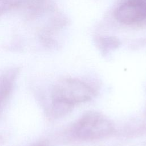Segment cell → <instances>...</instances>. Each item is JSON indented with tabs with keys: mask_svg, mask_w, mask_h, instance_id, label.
Here are the masks:
<instances>
[{
	"mask_svg": "<svg viewBox=\"0 0 146 146\" xmlns=\"http://www.w3.org/2000/svg\"><path fill=\"white\" fill-rule=\"evenodd\" d=\"M33 146H45V145H44L43 144H37L34 145Z\"/></svg>",
	"mask_w": 146,
	"mask_h": 146,
	"instance_id": "5",
	"label": "cell"
},
{
	"mask_svg": "<svg viewBox=\"0 0 146 146\" xmlns=\"http://www.w3.org/2000/svg\"><path fill=\"white\" fill-rule=\"evenodd\" d=\"M16 76L14 70H10L0 76V105L11 93Z\"/></svg>",
	"mask_w": 146,
	"mask_h": 146,
	"instance_id": "4",
	"label": "cell"
},
{
	"mask_svg": "<svg viewBox=\"0 0 146 146\" xmlns=\"http://www.w3.org/2000/svg\"><path fill=\"white\" fill-rule=\"evenodd\" d=\"M115 17L125 24L143 21L146 18V0H127L116 9Z\"/></svg>",
	"mask_w": 146,
	"mask_h": 146,
	"instance_id": "3",
	"label": "cell"
},
{
	"mask_svg": "<svg viewBox=\"0 0 146 146\" xmlns=\"http://www.w3.org/2000/svg\"><path fill=\"white\" fill-rule=\"evenodd\" d=\"M93 95L92 88L79 80H61L52 91L51 113L54 117L62 116L69 112L75 104L90 100Z\"/></svg>",
	"mask_w": 146,
	"mask_h": 146,
	"instance_id": "1",
	"label": "cell"
},
{
	"mask_svg": "<svg viewBox=\"0 0 146 146\" xmlns=\"http://www.w3.org/2000/svg\"><path fill=\"white\" fill-rule=\"evenodd\" d=\"M114 126L106 116L96 112L85 113L73 125L72 135L80 140L103 138L112 133Z\"/></svg>",
	"mask_w": 146,
	"mask_h": 146,
	"instance_id": "2",
	"label": "cell"
}]
</instances>
